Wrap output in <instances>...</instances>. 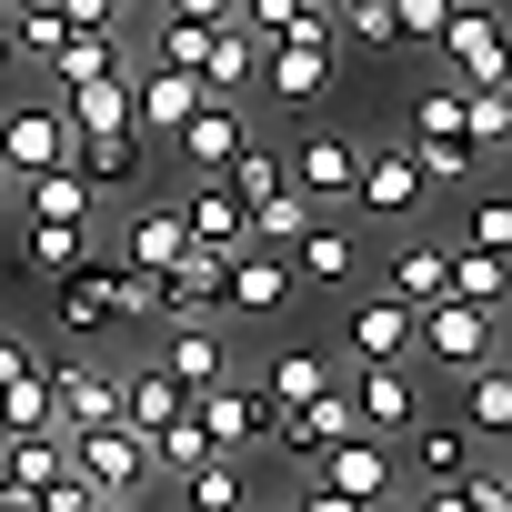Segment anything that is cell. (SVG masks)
Returning a JSON list of instances; mask_svg holds the SVG:
<instances>
[{"label": "cell", "instance_id": "1", "mask_svg": "<svg viewBox=\"0 0 512 512\" xmlns=\"http://www.w3.org/2000/svg\"><path fill=\"white\" fill-rule=\"evenodd\" d=\"M71 151H81V131L61 121V101H11L0 111V171H11V191L41 181V171H71Z\"/></svg>", "mask_w": 512, "mask_h": 512}, {"label": "cell", "instance_id": "2", "mask_svg": "<svg viewBox=\"0 0 512 512\" xmlns=\"http://www.w3.org/2000/svg\"><path fill=\"white\" fill-rule=\"evenodd\" d=\"M61 452H71V472H81L91 492H111V502H131V492L151 482V432H131V422H91V432H61Z\"/></svg>", "mask_w": 512, "mask_h": 512}, {"label": "cell", "instance_id": "3", "mask_svg": "<svg viewBox=\"0 0 512 512\" xmlns=\"http://www.w3.org/2000/svg\"><path fill=\"white\" fill-rule=\"evenodd\" d=\"M492 342H502V322L472 312V302H422V312H412V352H422L432 372H482Z\"/></svg>", "mask_w": 512, "mask_h": 512}, {"label": "cell", "instance_id": "4", "mask_svg": "<svg viewBox=\"0 0 512 512\" xmlns=\"http://www.w3.org/2000/svg\"><path fill=\"white\" fill-rule=\"evenodd\" d=\"M51 382V432H91V422H121V372L101 352H71V362H41Z\"/></svg>", "mask_w": 512, "mask_h": 512}, {"label": "cell", "instance_id": "5", "mask_svg": "<svg viewBox=\"0 0 512 512\" xmlns=\"http://www.w3.org/2000/svg\"><path fill=\"white\" fill-rule=\"evenodd\" d=\"M432 51L452 61V91H502V0H462Z\"/></svg>", "mask_w": 512, "mask_h": 512}, {"label": "cell", "instance_id": "6", "mask_svg": "<svg viewBox=\"0 0 512 512\" xmlns=\"http://www.w3.org/2000/svg\"><path fill=\"white\" fill-rule=\"evenodd\" d=\"M191 422H201V442H211V452H231V462L272 452V402H262V392H241V382L191 392Z\"/></svg>", "mask_w": 512, "mask_h": 512}, {"label": "cell", "instance_id": "7", "mask_svg": "<svg viewBox=\"0 0 512 512\" xmlns=\"http://www.w3.org/2000/svg\"><path fill=\"white\" fill-rule=\"evenodd\" d=\"M292 262H282V251H231V272H221V312H241V322H272V312H292Z\"/></svg>", "mask_w": 512, "mask_h": 512}, {"label": "cell", "instance_id": "8", "mask_svg": "<svg viewBox=\"0 0 512 512\" xmlns=\"http://www.w3.org/2000/svg\"><path fill=\"white\" fill-rule=\"evenodd\" d=\"M201 101H211V91H201L191 71H161V61H131V131H141V141H171V131H181V121H191Z\"/></svg>", "mask_w": 512, "mask_h": 512}, {"label": "cell", "instance_id": "9", "mask_svg": "<svg viewBox=\"0 0 512 512\" xmlns=\"http://www.w3.org/2000/svg\"><path fill=\"white\" fill-rule=\"evenodd\" d=\"M241 141H251V121H241V101H201L181 131H171V151H181V171L191 181H221L231 161H241Z\"/></svg>", "mask_w": 512, "mask_h": 512}, {"label": "cell", "instance_id": "10", "mask_svg": "<svg viewBox=\"0 0 512 512\" xmlns=\"http://www.w3.org/2000/svg\"><path fill=\"white\" fill-rule=\"evenodd\" d=\"M342 392H352V422H362L372 442H392L402 422H422V392H412V372H402V362H352V382H342Z\"/></svg>", "mask_w": 512, "mask_h": 512}, {"label": "cell", "instance_id": "11", "mask_svg": "<svg viewBox=\"0 0 512 512\" xmlns=\"http://www.w3.org/2000/svg\"><path fill=\"white\" fill-rule=\"evenodd\" d=\"M312 482H322V492H342V502H362V512H372V502H382V492H392V442H372V432H342V442H332V452H322V462H312Z\"/></svg>", "mask_w": 512, "mask_h": 512}, {"label": "cell", "instance_id": "12", "mask_svg": "<svg viewBox=\"0 0 512 512\" xmlns=\"http://www.w3.org/2000/svg\"><path fill=\"white\" fill-rule=\"evenodd\" d=\"M61 292V332H121V262H111V251H101V262H81V272H61L51 282Z\"/></svg>", "mask_w": 512, "mask_h": 512}, {"label": "cell", "instance_id": "13", "mask_svg": "<svg viewBox=\"0 0 512 512\" xmlns=\"http://www.w3.org/2000/svg\"><path fill=\"white\" fill-rule=\"evenodd\" d=\"M342 432H362V422H352V392H342V382H332V392H312V402H292V412H272V442H282L292 462H322V452H332Z\"/></svg>", "mask_w": 512, "mask_h": 512}, {"label": "cell", "instance_id": "14", "mask_svg": "<svg viewBox=\"0 0 512 512\" xmlns=\"http://www.w3.org/2000/svg\"><path fill=\"white\" fill-rule=\"evenodd\" d=\"M382 292H392L402 312L442 302V292H452V241H422V231H412V241H392V251H382Z\"/></svg>", "mask_w": 512, "mask_h": 512}, {"label": "cell", "instance_id": "15", "mask_svg": "<svg viewBox=\"0 0 512 512\" xmlns=\"http://www.w3.org/2000/svg\"><path fill=\"white\" fill-rule=\"evenodd\" d=\"M352 201H362V211H382V221H412L432 191H422L412 151H402V141H382V151H362V181H352Z\"/></svg>", "mask_w": 512, "mask_h": 512}, {"label": "cell", "instance_id": "16", "mask_svg": "<svg viewBox=\"0 0 512 512\" xmlns=\"http://www.w3.org/2000/svg\"><path fill=\"white\" fill-rule=\"evenodd\" d=\"M282 171H292V191H302V201H352V181H362V151H352L342 131H312V141H302Z\"/></svg>", "mask_w": 512, "mask_h": 512}, {"label": "cell", "instance_id": "17", "mask_svg": "<svg viewBox=\"0 0 512 512\" xmlns=\"http://www.w3.org/2000/svg\"><path fill=\"white\" fill-rule=\"evenodd\" d=\"M191 81L211 101H251V91H262V41H251V31H211L201 61H191Z\"/></svg>", "mask_w": 512, "mask_h": 512}, {"label": "cell", "instance_id": "18", "mask_svg": "<svg viewBox=\"0 0 512 512\" xmlns=\"http://www.w3.org/2000/svg\"><path fill=\"white\" fill-rule=\"evenodd\" d=\"M332 71H342V51H302V41L262 51V91H272L282 111H312V101L332 91Z\"/></svg>", "mask_w": 512, "mask_h": 512}, {"label": "cell", "instance_id": "19", "mask_svg": "<svg viewBox=\"0 0 512 512\" xmlns=\"http://www.w3.org/2000/svg\"><path fill=\"white\" fill-rule=\"evenodd\" d=\"M161 372H171L181 392H211V382H231V342H221L211 322H171V332H161Z\"/></svg>", "mask_w": 512, "mask_h": 512}, {"label": "cell", "instance_id": "20", "mask_svg": "<svg viewBox=\"0 0 512 512\" xmlns=\"http://www.w3.org/2000/svg\"><path fill=\"white\" fill-rule=\"evenodd\" d=\"M282 262H292V282H312V292H342V282H362V241H352V231H332V221H312V231L282 251Z\"/></svg>", "mask_w": 512, "mask_h": 512}, {"label": "cell", "instance_id": "21", "mask_svg": "<svg viewBox=\"0 0 512 512\" xmlns=\"http://www.w3.org/2000/svg\"><path fill=\"white\" fill-rule=\"evenodd\" d=\"M181 251H191V231H181V211H171V201H141V211H131V231H121V251H111V262H131V272H171Z\"/></svg>", "mask_w": 512, "mask_h": 512}, {"label": "cell", "instance_id": "22", "mask_svg": "<svg viewBox=\"0 0 512 512\" xmlns=\"http://www.w3.org/2000/svg\"><path fill=\"white\" fill-rule=\"evenodd\" d=\"M352 362H412V312L392 302V292H372V302H352Z\"/></svg>", "mask_w": 512, "mask_h": 512}, {"label": "cell", "instance_id": "23", "mask_svg": "<svg viewBox=\"0 0 512 512\" xmlns=\"http://www.w3.org/2000/svg\"><path fill=\"white\" fill-rule=\"evenodd\" d=\"M302 231H312V201H302L292 181H272L262 201H241V241H251V251H292Z\"/></svg>", "mask_w": 512, "mask_h": 512}, {"label": "cell", "instance_id": "24", "mask_svg": "<svg viewBox=\"0 0 512 512\" xmlns=\"http://www.w3.org/2000/svg\"><path fill=\"white\" fill-rule=\"evenodd\" d=\"M61 121H71L81 141H101V131H131V71H101V81L61 91Z\"/></svg>", "mask_w": 512, "mask_h": 512}, {"label": "cell", "instance_id": "25", "mask_svg": "<svg viewBox=\"0 0 512 512\" xmlns=\"http://www.w3.org/2000/svg\"><path fill=\"white\" fill-rule=\"evenodd\" d=\"M171 211H181V231H191L201 251H241V201H231V181H191Z\"/></svg>", "mask_w": 512, "mask_h": 512}, {"label": "cell", "instance_id": "26", "mask_svg": "<svg viewBox=\"0 0 512 512\" xmlns=\"http://www.w3.org/2000/svg\"><path fill=\"white\" fill-rule=\"evenodd\" d=\"M181 412H191V392H181L161 362H141V372L121 362V422H131V432H161V422H181Z\"/></svg>", "mask_w": 512, "mask_h": 512}, {"label": "cell", "instance_id": "27", "mask_svg": "<svg viewBox=\"0 0 512 512\" xmlns=\"http://www.w3.org/2000/svg\"><path fill=\"white\" fill-rule=\"evenodd\" d=\"M101 71H131L121 31H61V51H51V91H81V81H101Z\"/></svg>", "mask_w": 512, "mask_h": 512}, {"label": "cell", "instance_id": "28", "mask_svg": "<svg viewBox=\"0 0 512 512\" xmlns=\"http://www.w3.org/2000/svg\"><path fill=\"white\" fill-rule=\"evenodd\" d=\"M121 322H161V332H171V322H211V312H191V292H181L171 272H131V262H121Z\"/></svg>", "mask_w": 512, "mask_h": 512}, {"label": "cell", "instance_id": "29", "mask_svg": "<svg viewBox=\"0 0 512 512\" xmlns=\"http://www.w3.org/2000/svg\"><path fill=\"white\" fill-rule=\"evenodd\" d=\"M402 442H412V472H422L432 492L472 472V432H462V422H402Z\"/></svg>", "mask_w": 512, "mask_h": 512}, {"label": "cell", "instance_id": "30", "mask_svg": "<svg viewBox=\"0 0 512 512\" xmlns=\"http://www.w3.org/2000/svg\"><path fill=\"white\" fill-rule=\"evenodd\" d=\"M21 262H31L41 282H61V272L101 262V251H91V221H31V231H21Z\"/></svg>", "mask_w": 512, "mask_h": 512}, {"label": "cell", "instance_id": "31", "mask_svg": "<svg viewBox=\"0 0 512 512\" xmlns=\"http://www.w3.org/2000/svg\"><path fill=\"white\" fill-rule=\"evenodd\" d=\"M332 382H342V372H332L322 352H302V342H292V352H272V372H262V402H272V412H292V402H312V392H332Z\"/></svg>", "mask_w": 512, "mask_h": 512}, {"label": "cell", "instance_id": "32", "mask_svg": "<svg viewBox=\"0 0 512 512\" xmlns=\"http://www.w3.org/2000/svg\"><path fill=\"white\" fill-rule=\"evenodd\" d=\"M462 382H472V392H462V432H472V442H502V432H512V372L482 362V372H462Z\"/></svg>", "mask_w": 512, "mask_h": 512}, {"label": "cell", "instance_id": "33", "mask_svg": "<svg viewBox=\"0 0 512 512\" xmlns=\"http://www.w3.org/2000/svg\"><path fill=\"white\" fill-rule=\"evenodd\" d=\"M21 201H31V221H91V181L81 171H41V181H21Z\"/></svg>", "mask_w": 512, "mask_h": 512}, {"label": "cell", "instance_id": "34", "mask_svg": "<svg viewBox=\"0 0 512 512\" xmlns=\"http://www.w3.org/2000/svg\"><path fill=\"white\" fill-rule=\"evenodd\" d=\"M332 21H342V51H402L392 0H332Z\"/></svg>", "mask_w": 512, "mask_h": 512}, {"label": "cell", "instance_id": "35", "mask_svg": "<svg viewBox=\"0 0 512 512\" xmlns=\"http://www.w3.org/2000/svg\"><path fill=\"white\" fill-rule=\"evenodd\" d=\"M442 302H472V312L502 322V251H452V292Z\"/></svg>", "mask_w": 512, "mask_h": 512}, {"label": "cell", "instance_id": "36", "mask_svg": "<svg viewBox=\"0 0 512 512\" xmlns=\"http://www.w3.org/2000/svg\"><path fill=\"white\" fill-rule=\"evenodd\" d=\"M71 171H81L91 191H101V181H131V171H141V131H101V141H81Z\"/></svg>", "mask_w": 512, "mask_h": 512}, {"label": "cell", "instance_id": "37", "mask_svg": "<svg viewBox=\"0 0 512 512\" xmlns=\"http://www.w3.org/2000/svg\"><path fill=\"white\" fill-rule=\"evenodd\" d=\"M0 432H51V382H41V362L0 382Z\"/></svg>", "mask_w": 512, "mask_h": 512}, {"label": "cell", "instance_id": "38", "mask_svg": "<svg viewBox=\"0 0 512 512\" xmlns=\"http://www.w3.org/2000/svg\"><path fill=\"white\" fill-rule=\"evenodd\" d=\"M191 512H251V482H241L231 452H211V462L191 472Z\"/></svg>", "mask_w": 512, "mask_h": 512}, {"label": "cell", "instance_id": "39", "mask_svg": "<svg viewBox=\"0 0 512 512\" xmlns=\"http://www.w3.org/2000/svg\"><path fill=\"white\" fill-rule=\"evenodd\" d=\"M302 11H312V0H231V31H251V41L272 51V41L302 31Z\"/></svg>", "mask_w": 512, "mask_h": 512}, {"label": "cell", "instance_id": "40", "mask_svg": "<svg viewBox=\"0 0 512 512\" xmlns=\"http://www.w3.org/2000/svg\"><path fill=\"white\" fill-rule=\"evenodd\" d=\"M402 141H462V91H452V81L412 91V131H402Z\"/></svg>", "mask_w": 512, "mask_h": 512}, {"label": "cell", "instance_id": "41", "mask_svg": "<svg viewBox=\"0 0 512 512\" xmlns=\"http://www.w3.org/2000/svg\"><path fill=\"white\" fill-rule=\"evenodd\" d=\"M201 462H211V442H201V422H191V412H181V422H161V432H151V472H181V482H191V472H201Z\"/></svg>", "mask_w": 512, "mask_h": 512}, {"label": "cell", "instance_id": "42", "mask_svg": "<svg viewBox=\"0 0 512 512\" xmlns=\"http://www.w3.org/2000/svg\"><path fill=\"white\" fill-rule=\"evenodd\" d=\"M221 272H231V251H201V241L171 262V282L191 292V312H221Z\"/></svg>", "mask_w": 512, "mask_h": 512}, {"label": "cell", "instance_id": "43", "mask_svg": "<svg viewBox=\"0 0 512 512\" xmlns=\"http://www.w3.org/2000/svg\"><path fill=\"white\" fill-rule=\"evenodd\" d=\"M462 251H512V201L492 191V181H472V241Z\"/></svg>", "mask_w": 512, "mask_h": 512}, {"label": "cell", "instance_id": "44", "mask_svg": "<svg viewBox=\"0 0 512 512\" xmlns=\"http://www.w3.org/2000/svg\"><path fill=\"white\" fill-rule=\"evenodd\" d=\"M221 181H231V201H262V191H272V181H292V171H282V151H262V141H241V161H231Z\"/></svg>", "mask_w": 512, "mask_h": 512}, {"label": "cell", "instance_id": "45", "mask_svg": "<svg viewBox=\"0 0 512 512\" xmlns=\"http://www.w3.org/2000/svg\"><path fill=\"white\" fill-rule=\"evenodd\" d=\"M452 492H462V512H512V472H502V462H472Z\"/></svg>", "mask_w": 512, "mask_h": 512}, {"label": "cell", "instance_id": "46", "mask_svg": "<svg viewBox=\"0 0 512 512\" xmlns=\"http://www.w3.org/2000/svg\"><path fill=\"white\" fill-rule=\"evenodd\" d=\"M462 11V0H392V21H402V41H442V21Z\"/></svg>", "mask_w": 512, "mask_h": 512}, {"label": "cell", "instance_id": "47", "mask_svg": "<svg viewBox=\"0 0 512 512\" xmlns=\"http://www.w3.org/2000/svg\"><path fill=\"white\" fill-rule=\"evenodd\" d=\"M161 21H191V31H231V0H161Z\"/></svg>", "mask_w": 512, "mask_h": 512}, {"label": "cell", "instance_id": "48", "mask_svg": "<svg viewBox=\"0 0 512 512\" xmlns=\"http://www.w3.org/2000/svg\"><path fill=\"white\" fill-rule=\"evenodd\" d=\"M292 512H362V502H342V492H322V482H302V502Z\"/></svg>", "mask_w": 512, "mask_h": 512}, {"label": "cell", "instance_id": "49", "mask_svg": "<svg viewBox=\"0 0 512 512\" xmlns=\"http://www.w3.org/2000/svg\"><path fill=\"white\" fill-rule=\"evenodd\" d=\"M11 372H31V352H21V332H0V382Z\"/></svg>", "mask_w": 512, "mask_h": 512}, {"label": "cell", "instance_id": "50", "mask_svg": "<svg viewBox=\"0 0 512 512\" xmlns=\"http://www.w3.org/2000/svg\"><path fill=\"white\" fill-rule=\"evenodd\" d=\"M412 512H462V492H452V482H442V492H422V502H412Z\"/></svg>", "mask_w": 512, "mask_h": 512}, {"label": "cell", "instance_id": "51", "mask_svg": "<svg viewBox=\"0 0 512 512\" xmlns=\"http://www.w3.org/2000/svg\"><path fill=\"white\" fill-rule=\"evenodd\" d=\"M11 61H21V51H11V21H0V71H11Z\"/></svg>", "mask_w": 512, "mask_h": 512}, {"label": "cell", "instance_id": "52", "mask_svg": "<svg viewBox=\"0 0 512 512\" xmlns=\"http://www.w3.org/2000/svg\"><path fill=\"white\" fill-rule=\"evenodd\" d=\"M91 512H141V502H111V492H101V502H91Z\"/></svg>", "mask_w": 512, "mask_h": 512}, {"label": "cell", "instance_id": "53", "mask_svg": "<svg viewBox=\"0 0 512 512\" xmlns=\"http://www.w3.org/2000/svg\"><path fill=\"white\" fill-rule=\"evenodd\" d=\"M0 11H51V0H0Z\"/></svg>", "mask_w": 512, "mask_h": 512}, {"label": "cell", "instance_id": "54", "mask_svg": "<svg viewBox=\"0 0 512 512\" xmlns=\"http://www.w3.org/2000/svg\"><path fill=\"white\" fill-rule=\"evenodd\" d=\"M0 201H11V171H0Z\"/></svg>", "mask_w": 512, "mask_h": 512}, {"label": "cell", "instance_id": "55", "mask_svg": "<svg viewBox=\"0 0 512 512\" xmlns=\"http://www.w3.org/2000/svg\"><path fill=\"white\" fill-rule=\"evenodd\" d=\"M0 442H11V432H0Z\"/></svg>", "mask_w": 512, "mask_h": 512}, {"label": "cell", "instance_id": "56", "mask_svg": "<svg viewBox=\"0 0 512 512\" xmlns=\"http://www.w3.org/2000/svg\"><path fill=\"white\" fill-rule=\"evenodd\" d=\"M282 512H292V502H282Z\"/></svg>", "mask_w": 512, "mask_h": 512}]
</instances>
